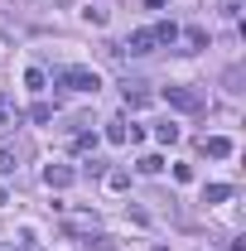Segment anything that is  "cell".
Segmentation results:
<instances>
[{
  "instance_id": "cell-22",
  "label": "cell",
  "mask_w": 246,
  "mask_h": 251,
  "mask_svg": "<svg viewBox=\"0 0 246 251\" xmlns=\"http://www.w3.org/2000/svg\"><path fill=\"white\" fill-rule=\"evenodd\" d=\"M5 203H10V193H5V188H0V208H5Z\"/></svg>"
},
{
  "instance_id": "cell-11",
  "label": "cell",
  "mask_w": 246,
  "mask_h": 251,
  "mask_svg": "<svg viewBox=\"0 0 246 251\" xmlns=\"http://www.w3.org/2000/svg\"><path fill=\"white\" fill-rule=\"evenodd\" d=\"M150 29H154L159 44H174V39H179V25H174V20H159V25H150Z\"/></svg>"
},
{
  "instance_id": "cell-8",
  "label": "cell",
  "mask_w": 246,
  "mask_h": 251,
  "mask_svg": "<svg viewBox=\"0 0 246 251\" xmlns=\"http://www.w3.org/2000/svg\"><path fill=\"white\" fill-rule=\"evenodd\" d=\"M15 169H20V145L0 140V174H15Z\"/></svg>"
},
{
  "instance_id": "cell-2",
  "label": "cell",
  "mask_w": 246,
  "mask_h": 251,
  "mask_svg": "<svg viewBox=\"0 0 246 251\" xmlns=\"http://www.w3.org/2000/svg\"><path fill=\"white\" fill-rule=\"evenodd\" d=\"M164 101L174 111H203L208 106V92L203 87H164Z\"/></svg>"
},
{
  "instance_id": "cell-14",
  "label": "cell",
  "mask_w": 246,
  "mask_h": 251,
  "mask_svg": "<svg viewBox=\"0 0 246 251\" xmlns=\"http://www.w3.org/2000/svg\"><path fill=\"white\" fill-rule=\"evenodd\" d=\"M25 87H29V92H44V87H49V73H44V68H29V73H25Z\"/></svg>"
},
{
  "instance_id": "cell-3",
  "label": "cell",
  "mask_w": 246,
  "mask_h": 251,
  "mask_svg": "<svg viewBox=\"0 0 246 251\" xmlns=\"http://www.w3.org/2000/svg\"><path fill=\"white\" fill-rule=\"evenodd\" d=\"M159 49V39H154V29H135L130 39H125L116 53H130V58H145V53H154Z\"/></svg>"
},
{
  "instance_id": "cell-12",
  "label": "cell",
  "mask_w": 246,
  "mask_h": 251,
  "mask_svg": "<svg viewBox=\"0 0 246 251\" xmlns=\"http://www.w3.org/2000/svg\"><path fill=\"white\" fill-rule=\"evenodd\" d=\"M232 198V184H208L203 188V203H227Z\"/></svg>"
},
{
  "instance_id": "cell-21",
  "label": "cell",
  "mask_w": 246,
  "mask_h": 251,
  "mask_svg": "<svg viewBox=\"0 0 246 251\" xmlns=\"http://www.w3.org/2000/svg\"><path fill=\"white\" fill-rule=\"evenodd\" d=\"M0 251H34V247H15V242H0Z\"/></svg>"
},
{
  "instance_id": "cell-20",
  "label": "cell",
  "mask_w": 246,
  "mask_h": 251,
  "mask_svg": "<svg viewBox=\"0 0 246 251\" xmlns=\"http://www.w3.org/2000/svg\"><path fill=\"white\" fill-rule=\"evenodd\" d=\"M29 116H34V121H39V126H44V121H53V106H49V101H39V106H34Z\"/></svg>"
},
{
  "instance_id": "cell-6",
  "label": "cell",
  "mask_w": 246,
  "mask_h": 251,
  "mask_svg": "<svg viewBox=\"0 0 246 251\" xmlns=\"http://www.w3.org/2000/svg\"><path fill=\"white\" fill-rule=\"evenodd\" d=\"M198 150H203L208 159H227L232 150H237V145H232L227 135H203V140H198Z\"/></svg>"
},
{
  "instance_id": "cell-1",
  "label": "cell",
  "mask_w": 246,
  "mask_h": 251,
  "mask_svg": "<svg viewBox=\"0 0 246 251\" xmlns=\"http://www.w3.org/2000/svg\"><path fill=\"white\" fill-rule=\"evenodd\" d=\"M53 87H68V92H101V77H97L92 68H77V63H73V68H53Z\"/></svg>"
},
{
  "instance_id": "cell-5",
  "label": "cell",
  "mask_w": 246,
  "mask_h": 251,
  "mask_svg": "<svg viewBox=\"0 0 246 251\" xmlns=\"http://www.w3.org/2000/svg\"><path fill=\"white\" fill-rule=\"evenodd\" d=\"M63 227L77 232V237H92L97 232V213H73V208H63Z\"/></svg>"
},
{
  "instance_id": "cell-9",
  "label": "cell",
  "mask_w": 246,
  "mask_h": 251,
  "mask_svg": "<svg viewBox=\"0 0 246 251\" xmlns=\"http://www.w3.org/2000/svg\"><path fill=\"white\" fill-rule=\"evenodd\" d=\"M179 34H184V44H188L184 53H198V49H208V29H198V25H193V29H179Z\"/></svg>"
},
{
  "instance_id": "cell-16",
  "label": "cell",
  "mask_w": 246,
  "mask_h": 251,
  "mask_svg": "<svg viewBox=\"0 0 246 251\" xmlns=\"http://www.w3.org/2000/svg\"><path fill=\"white\" fill-rule=\"evenodd\" d=\"M68 145H73L77 155H87V150H97V135H87V130H77V135H73Z\"/></svg>"
},
{
  "instance_id": "cell-19",
  "label": "cell",
  "mask_w": 246,
  "mask_h": 251,
  "mask_svg": "<svg viewBox=\"0 0 246 251\" xmlns=\"http://www.w3.org/2000/svg\"><path fill=\"white\" fill-rule=\"evenodd\" d=\"M217 5H222V15H227V20H237V15H242V5H246V0H217Z\"/></svg>"
},
{
  "instance_id": "cell-7",
  "label": "cell",
  "mask_w": 246,
  "mask_h": 251,
  "mask_svg": "<svg viewBox=\"0 0 246 251\" xmlns=\"http://www.w3.org/2000/svg\"><path fill=\"white\" fill-rule=\"evenodd\" d=\"M44 184H49V188H73V184H77V169H68V164H49V169H44Z\"/></svg>"
},
{
  "instance_id": "cell-15",
  "label": "cell",
  "mask_w": 246,
  "mask_h": 251,
  "mask_svg": "<svg viewBox=\"0 0 246 251\" xmlns=\"http://www.w3.org/2000/svg\"><path fill=\"white\" fill-rule=\"evenodd\" d=\"M106 140H111V145H125V140H130L125 121H106Z\"/></svg>"
},
{
  "instance_id": "cell-13",
  "label": "cell",
  "mask_w": 246,
  "mask_h": 251,
  "mask_svg": "<svg viewBox=\"0 0 246 251\" xmlns=\"http://www.w3.org/2000/svg\"><path fill=\"white\" fill-rule=\"evenodd\" d=\"M106 188H111V193H125V188H130V174H125V169H106Z\"/></svg>"
},
{
  "instance_id": "cell-10",
  "label": "cell",
  "mask_w": 246,
  "mask_h": 251,
  "mask_svg": "<svg viewBox=\"0 0 246 251\" xmlns=\"http://www.w3.org/2000/svg\"><path fill=\"white\" fill-rule=\"evenodd\" d=\"M82 20H87V25H106V20H111V10H106L101 0H92V5L82 10Z\"/></svg>"
},
{
  "instance_id": "cell-18",
  "label": "cell",
  "mask_w": 246,
  "mask_h": 251,
  "mask_svg": "<svg viewBox=\"0 0 246 251\" xmlns=\"http://www.w3.org/2000/svg\"><path fill=\"white\" fill-rule=\"evenodd\" d=\"M154 140H159V145H174V140H179V126H159Z\"/></svg>"
},
{
  "instance_id": "cell-4",
  "label": "cell",
  "mask_w": 246,
  "mask_h": 251,
  "mask_svg": "<svg viewBox=\"0 0 246 251\" xmlns=\"http://www.w3.org/2000/svg\"><path fill=\"white\" fill-rule=\"evenodd\" d=\"M121 97H125V106L140 111V106L150 101V82H145V77H125V82H121Z\"/></svg>"
},
{
  "instance_id": "cell-17",
  "label": "cell",
  "mask_w": 246,
  "mask_h": 251,
  "mask_svg": "<svg viewBox=\"0 0 246 251\" xmlns=\"http://www.w3.org/2000/svg\"><path fill=\"white\" fill-rule=\"evenodd\" d=\"M135 169H140V174H159L164 159H159V155H140V159H135Z\"/></svg>"
}]
</instances>
